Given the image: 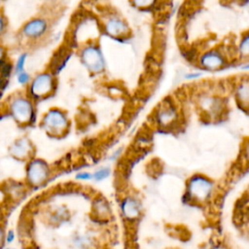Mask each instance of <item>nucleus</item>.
<instances>
[{
    "instance_id": "obj_1",
    "label": "nucleus",
    "mask_w": 249,
    "mask_h": 249,
    "mask_svg": "<svg viewBox=\"0 0 249 249\" xmlns=\"http://www.w3.org/2000/svg\"><path fill=\"white\" fill-rule=\"evenodd\" d=\"M7 108L10 116L18 125L29 124L35 119L33 101L27 94L17 93L12 95Z\"/></svg>"
},
{
    "instance_id": "obj_2",
    "label": "nucleus",
    "mask_w": 249,
    "mask_h": 249,
    "mask_svg": "<svg viewBox=\"0 0 249 249\" xmlns=\"http://www.w3.org/2000/svg\"><path fill=\"white\" fill-rule=\"evenodd\" d=\"M213 191L212 181L203 175H195L187 184V196L196 202L206 201Z\"/></svg>"
},
{
    "instance_id": "obj_3",
    "label": "nucleus",
    "mask_w": 249,
    "mask_h": 249,
    "mask_svg": "<svg viewBox=\"0 0 249 249\" xmlns=\"http://www.w3.org/2000/svg\"><path fill=\"white\" fill-rule=\"evenodd\" d=\"M42 126L46 132L53 135L64 133L69 125L66 114L57 108L50 109L42 118Z\"/></svg>"
},
{
    "instance_id": "obj_4",
    "label": "nucleus",
    "mask_w": 249,
    "mask_h": 249,
    "mask_svg": "<svg viewBox=\"0 0 249 249\" xmlns=\"http://www.w3.org/2000/svg\"><path fill=\"white\" fill-rule=\"evenodd\" d=\"M54 89V78L49 72H42L36 75L28 87V96L33 99L43 98L53 92Z\"/></svg>"
},
{
    "instance_id": "obj_5",
    "label": "nucleus",
    "mask_w": 249,
    "mask_h": 249,
    "mask_svg": "<svg viewBox=\"0 0 249 249\" xmlns=\"http://www.w3.org/2000/svg\"><path fill=\"white\" fill-rule=\"evenodd\" d=\"M50 167L48 163L41 159H31L26 165V181L32 187H38L44 184L50 176Z\"/></svg>"
},
{
    "instance_id": "obj_6",
    "label": "nucleus",
    "mask_w": 249,
    "mask_h": 249,
    "mask_svg": "<svg viewBox=\"0 0 249 249\" xmlns=\"http://www.w3.org/2000/svg\"><path fill=\"white\" fill-rule=\"evenodd\" d=\"M49 23L41 17L32 18L20 28V34L27 40H37L42 38L48 31Z\"/></svg>"
},
{
    "instance_id": "obj_7",
    "label": "nucleus",
    "mask_w": 249,
    "mask_h": 249,
    "mask_svg": "<svg viewBox=\"0 0 249 249\" xmlns=\"http://www.w3.org/2000/svg\"><path fill=\"white\" fill-rule=\"evenodd\" d=\"M82 61L86 67L93 72L97 73L103 70L104 68V59L101 53V51L96 46H87L82 50L81 53Z\"/></svg>"
},
{
    "instance_id": "obj_8",
    "label": "nucleus",
    "mask_w": 249,
    "mask_h": 249,
    "mask_svg": "<svg viewBox=\"0 0 249 249\" xmlns=\"http://www.w3.org/2000/svg\"><path fill=\"white\" fill-rule=\"evenodd\" d=\"M11 157L18 160H31L33 155V146L31 141L26 137H20L15 140L9 148Z\"/></svg>"
},
{
    "instance_id": "obj_9",
    "label": "nucleus",
    "mask_w": 249,
    "mask_h": 249,
    "mask_svg": "<svg viewBox=\"0 0 249 249\" xmlns=\"http://www.w3.org/2000/svg\"><path fill=\"white\" fill-rule=\"evenodd\" d=\"M121 211L126 220L133 221L137 219L141 213V205L139 200L131 196H125L121 202Z\"/></svg>"
},
{
    "instance_id": "obj_10",
    "label": "nucleus",
    "mask_w": 249,
    "mask_h": 249,
    "mask_svg": "<svg viewBox=\"0 0 249 249\" xmlns=\"http://www.w3.org/2000/svg\"><path fill=\"white\" fill-rule=\"evenodd\" d=\"M177 118V112L175 107L167 101H163L161 106L157 110L156 120L161 126H167L171 124Z\"/></svg>"
},
{
    "instance_id": "obj_11",
    "label": "nucleus",
    "mask_w": 249,
    "mask_h": 249,
    "mask_svg": "<svg viewBox=\"0 0 249 249\" xmlns=\"http://www.w3.org/2000/svg\"><path fill=\"white\" fill-rule=\"evenodd\" d=\"M105 31L115 37L124 36L127 31L128 27L124 20H123L118 16H110L104 22Z\"/></svg>"
},
{
    "instance_id": "obj_12",
    "label": "nucleus",
    "mask_w": 249,
    "mask_h": 249,
    "mask_svg": "<svg viewBox=\"0 0 249 249\" xmlns=\"http://www.w3.org/2000/svg\"><path fill=\"white\" fill-rule=\"evenodd\" d=\"M199 62L202 67L210 70H215L225 64V57L217 50H211L201 54Z\"/></svg>"
},
{
    "instance_id": "obj_13",
    "label": "nucleus",
    "mask_w": 249,
    "mask_h": 249,
    "mask_svg": "<svg viewBox=\"0 0 249 249\" xmlns=\"http://www.w3.org/2000/svg\"><path fill=\"white\" fill-rule=\"evenodd\" d=\"M93 211L100 218H106L110 215V207L102 198H98L93 202Z\"/></svg>"
},
{
    "instance_id": "obj_14",
    "label": "nucleus",
    "mask_w": 249,
    "mask_h": 249,
    "mask_svg": "<svg viewBox=\"0 0 249 249\" xmlns=\"http://www.w3.org/2000/svg\"><path fill=\"white\" fill-rule=\"evenodd\" d=\"M237 96L241 102H243L245 105L248 103V83L245 81L244 83H241L237 89Z\"/></svg>"
},
{
    "instance_id": "obj_15",
    "label": "nucleus",
    "mask_w": 249,
    "mask_h": 249,
    "mask_svg": "<svg viewBox=\"0 0 249 249\" xmlns=\"http://www.w3.org/2000/svg\"><path fill=\"white\" fill-rule=\"evenodd\" d=\"M109 174H110V170H109L108 168H106V167H102V168L96 170L91 176H92L95 180L100 181V180H103V179L107 178V177L109 176Z\"/></svg>"
},
{
    "instance_id": "obj_16",
    "label": "nucleus",
    "mask_w": 249,
    "mask_h": 249,
    "mask_svg": "<svg viewBox=\"0 0 249 249\" xmlns=\"http://www.w3.org/2000/svg\"><path fill=\"white\" fill-rule=\"evenodd\" d=\"M25 60H26V53H22L18 56L16 65H15V70L17 74L24 71V65H25Z\"/></svg>"
},
{
    "instance_id": "obj_17",
    "label": "nucleus",
    "mask_w": 249,
    "mask_h": 249,
    "mask_svg": "<svg viewBox=\"0 0 249 249\" xmlns=\"http://www.w3.org/2000/svg\"><path fill=\"white\" fill-rule=\"evenodd\" d=\"M249 37L247 34L244 35V37H242L240 44H239V51L243 55H247L248 54V51H249Z\"/></svg>"
},
{
    "instance_id": "obj_18",
    "label": "nucleus",
    "mask_w": 249,
    "mask_h": 249,
    "mask_svg": "<svg viewBox=\"0 0 249 249\" xmlns=\"http://www.w3.org/2000/svg\"><path fill=\"white\" fill-rule=\"evenodd\" d=\"M7 30V19L5 16L0 12V40L3 38Z\"/></svg>"
},
{
    "instance_id": "obj_19",
    "label": "nucleus",
    "mask_w": 249,
    "mask_h": 249,
    "mask_svg": "<svg viewBox=\"0 0 249 249\" xmlns=\"http://www.w3.org/2000/svg\"><path fill=\"white\" fill-rule=\"evenodd\" d=\"M30 81V78H29V75L25 72V71H22L20 73L18 74V82L21 85H25L27 84L28 82Z\"/></svg>"
},
{
    "instance_id": "obj_20",
    "label": "nucleus",
    "mask_w": 249,
    "mask_h": 249,
    "mask_svg": "<svg viewBox=\"0 0 249 249\" xmlns=\"http://www.w3.org/2000/svg\"><path fill=\"white\" fill-rule=\"evenodd\" d=\"M15 238H16V234L14 231L10 230L5 232V244L13 243L15 241Z\"/></svg>"
},
{
    "instance_id": "obj_21",
    "label": "nucleus",
    "mask_w": 249,
    "mask_h": 249,
    "mask_svg": "<svg viewBox=\"0 0 249 249\" xmlns=\"http://www.w3.org/2000/svg\"><path fill=\"white\" fill-rule=\"evenodd\" d=\"M5 232L4 227L0 224V249H3L5 246Z\"/></svg>"
},
{
    "instance_id": "obj_22",
    "label": "nucleus",
    "mask_w": 249,
    "mask_h": 249,
    "mask_svg": "<svg viewBox=\"0 0 249 249\" xmlns=\"http://www.w3.org/2000/svg\"><path fill=\"white\" fill-rule=\"evenodd\" d=\"M76 178L80 180H89L91 178V174L89 172H81L76 175Z\"/></svg>"
},
{
    "instance_id": "obj_23",
    "label": "nucleus",
    "mask_w": 249,
    "mask_h": 249,
    "mask_svg": "<svg viewBox=\"0 0 249 249\" xmlns=\"http://www.w3.org/2000/svg\"><path fill=\"white\" fill-rule=\"evenodd\" d=\"M197 76H199V74H198V73H196V74H190V75H186V77H187V78H196V77H197Z\"/></svg>"
},
{
    "instance_id": "obj_24",
    "label": "nucleus",
    "mask_w": 249,
    "mask_h": 249,
    "mask_svg": "<svg viewBox=\"0 0 249 249\" xmlns=\"http://www.w3.org/2000/svg\"><path fill=\"white\" fill-rule=\"evenodd\" d=\"M3 55H4V50H3V48L0 46V59L3 57Z\"/></svg>"
},
{
    "instance_id": "obj_25",
    "label": "nucleus",
    "mask_w": 249,
    "mask_h": 249,
    "mask_svg": "<svg viewBox=\"0 0 249 249\" xmlns=\"http://www.w3.org/2000/svg\"><path fill=\"white\" fill-rule=\"evenodd\" d=\"M3 249H15V248H13V247H4Z\"/></svg>"
}]
</instances>
